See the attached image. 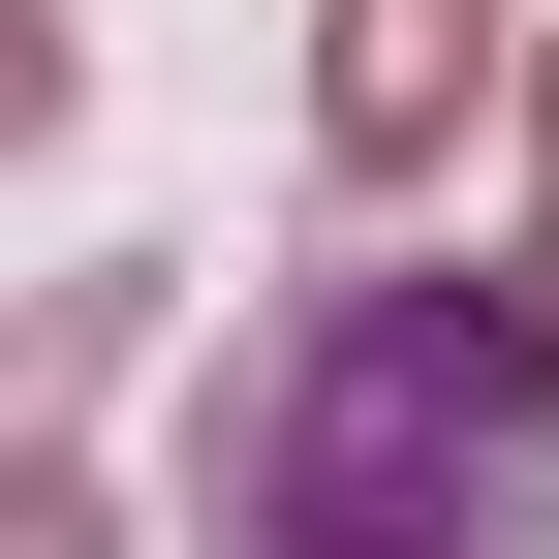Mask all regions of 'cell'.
I'll return each instance as SVG.
<instances>
[{"label": "cell", "instance_id": "1", "mask_svg": "<svg viewBox=\"0 0 559 559\" xmlns=\"http://www.w3.org/2000/svg\"><path fill=\"white\" fill-rule=\"evenodd\" d=\"M187 528L218 559H559V311L528 280H280L187 404Z\"/></svg>", "mask_w": 559, "mask_h": 559}, {"label": "cell", "instance_id": "2", "mask_svg": "<svg viewBox=\"0 0 559 559\" xmlns=\"http://www.w3.org/2000/svg\"><path fill=\"white\" fill-rule=\"evenodd\" d=\"M498 62H528V0H342V32H311V187L404 218V187L498 124Z\"/></svg>", "mask_w": 559, "mask_h": 559}, {"label": "cell", "instance_id": "3", "mask_svg": "<svg viewBox=\"0 0 559 559\" xmlns=\"http://www.w3.org/2000/svg\"><path fill=\"white\" fill-rule=\"evenodd\" d=\"M124 342H156V280H32V311H0V559H94V498H62V436H94V373Z\"/></svg>", "mask_w": 559, "mask_h": 559}, {"label": "cell", "instance_id": "4", "mask_svg": "<svg viewBox=\"0 0 559 559\" xmlns=\"http://www.w3.org/2000/svg\"><path fill=\"white\" fill-rule=\"evenodd\" d=\"M0 156H62V0H0Z\"/></svg>", "mask_w": 559, "mask_h": 559}]
</instances>
